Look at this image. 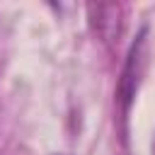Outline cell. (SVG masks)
Instances as JSON below:
<instances>
[{"instance_id":"1","label":"cell","mask_w":155,"mask_h":155,"mask_svg":"<svg viewBox=\"0 0 155 155\" xmlns=\"http://www.w3.org/2000/svg\"><path fill=\"white\" fill-rule=\"evenodd\" d=\"M148 65V27H143L136 36V41L131 44L128 53H126V63L121 68V78L116 82V104L121 111V119H128L131 104L136 99V92L140 87L143 73Z\"/></svg>"},{"instance_id":"2","label":"cell","mask_w":155,"mask_h":155,"mask_svg":"<svg viewBox=\"0 0 155 155\" xmlns=\"http://www.w3.org/2000/svg\"><path fill=\"white\" fill-rule=\"evenodd\" d=\"M90 24L97 31V36L104 44H114L121 36L124 19H121V7L119 5H90Z\"/></svg>"}]
</instances>
